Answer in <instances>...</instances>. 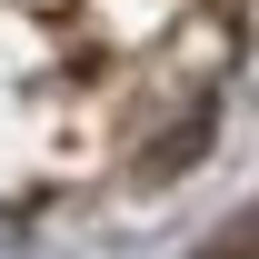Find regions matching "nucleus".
<instances>
[{
	"label": "nucleus",
	"mask_w": 259,
	"mask_h": 259,
	"mask_svg": "<svg viewBox=\"0 0 259 259\" xmlns=\"http://www.w3.org/2000/svg\"><path fill=\"white\" fill-rule=\"evenodd\" d=\"M220 259H259V220H249V229H239V239H229V249H220Z\"/></svg>",
	"instance_id": "f257e3e1"
}]
</instances>
